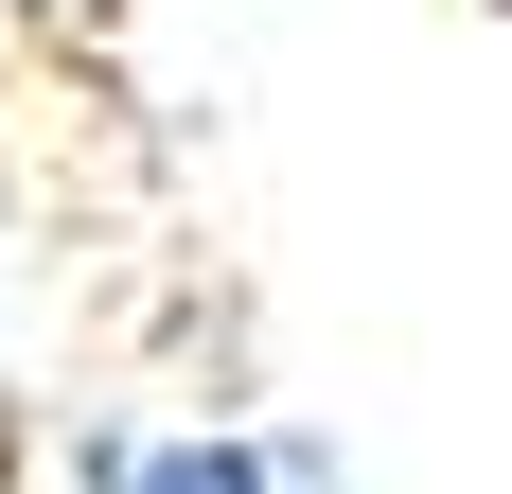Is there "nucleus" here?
<instances>
[{
  "instance_id": "2",
  "label": "nucleus",
  "mask_w": 512,
  "mask_h": 494,
  "mask_svg": "<svg viewBox=\"0 0 512 494\" xmlns=\"http://www.w3.org/2000/svg\"><path fill=\"white\" fill-rule=\"evenodd\" d=\"M36 18H106V0H36Z\"/></svg>"
},
{
  "instance_id": "1",
  "label": "nucleus",
  "mask_w": 512,
  "mask_h": 494,
  "mask_svg": "<svg viewBox=\"0 0 512 494\" xmlns=\"http://www.w3.org/2000/svg\"><path fill=\"white\" fill-rule=\"evenodd\" d=\"M89 494H336L318 442H89Z\"/></svg>"
}]
</instances>
